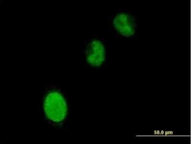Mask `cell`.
I'll return each instance as SVG.
<instances>
[{
  "instance_id": "1",
  "label": "cell",
  "mask_w": 191,
  "mask_h": 144,
  "mask_svg": "<svg viewBox=\"0 0 191 144\" xmlns=\"http://www.w3.org/2000/svg\"><path fill=\"white\" fill-rule=\"evenodd\" d=\"M44 107L48 117L50 120L58 122L64 118L66 111V105L59 93L54 92L49 94L45 100Z\"/></svg>"
},
{
  "instance_id": "2",
  "label": "cell",
  "mask_w": 191,
  "mask_h": 144,
  "mask_svg": "<svg viewBox=\"0 0 191 144\" xmlns=\"http://www.w3.org/2000/svg\"><path fill=\"white\" fill-rule=\"evenodd\" d=\"M113 24L118 32L125 37H130L135 32L136 20L130 14L121 13L118 14L114 19Z\"/></svg>"
},
{
  "instance_id": "3",
  "label": "cell",
  "mask_w": 191,
  "mask_h": 144,
  "mask_svg": "<svg viewBox=\"0 0 191 144\" xmlns=\"http://www.w3.org/2000/svg\"><path fill=\"white\" fill-rule=\"evenodd\" d=\"M86 52L87 60L93 66H99L104 59V47L99 41H95L90 44Z\"/></svg>"
}]
</instances>
